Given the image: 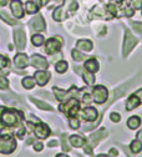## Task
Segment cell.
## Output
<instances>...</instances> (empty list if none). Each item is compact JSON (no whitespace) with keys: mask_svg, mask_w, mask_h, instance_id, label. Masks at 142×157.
<instances>
[{"mask_svg":"<svg viewBox=\"0 0 142 157\" xmlns=\"http://www.w3.org/2000/svg\"><path fill=\"white\" fill-rule=\"evenodd\" d=\"M69 125H70V127H71V128H74V130H77V128L80 127V121H79L77 119H75V116H74V117H70Z\"/></svg>","mask_w":142,"mask_h":157,"instance_id":"33","label":"cell"},{"mask_svg":"<svg viewBox=\"0 0 142 157\" xmlns=\"http://www.w3.org/2000/svg\"><path fill=\"white\" fill-rule=\"evenodd\" d=\"M136 95L138 96V99H140V101L142 102V89H140L137 92H136Z\"/></svg>","mask_w":142,"mask_h":157,"instance_id":"41","label":"cell"},{"mask_svg":"<svg viewBox=\"0 0 142 157\" xmlns=\"http://www.w3.org/2000/svg\"><path fill=\"white\" fill-rule=\"evenodd\" d=\"M71 56H72V59H74L75 61H83L84 59H85V55L81 54V52L77 51V50H72V51H71Z\"/></svg>","mask_w":142,"mask_h":157,"instance_id":"31","label":"cell"},{"mask_svg":"<svg viewBox=\"0 0 142 157\" xmlns=\"http://www.w3.org/2000/svg\"><path fill=\"white\" fill-rule=\"evenodd\" d=\"M56 2H60V0H56Z\"/></svg>","mask_w":142,"mask_h":157,"instance_id":"47","label":"cell"},{"mask_svg":"<svg viewBox=\"0 0 142 157\" xmlns=\"http://www.w3.org/2000/svg\"><path fill=\"white\" fill-rule=\"evenodd\" d=\"M8 4V0H0V8L2 6H5Z\"/></svg>","mask_w":142,"mask_h":157,"instance_id":"42","label":"cell"},{"mask_svg":"<svg viewBox=\"0 0 142 157\" xmlns=\"http://www.w3.org/2000/svg\"><path fill=\"white\" fill-rule=\"evenodd\" d=\"M110 119H111L113 122H118V121L121 120V116H120L117 112H112V113L110 115Z\"/></svg>","mask_w":142,"mask_h":157,"instance_id":"36","label":"cell"},{"mask_svg":"<svg viewBox=\"0 0 142 157\" xmlns=\"http://www.w3.org/2000/svg\"><path fill=\"white\" fill-rule=\"evenodd\" d=\"M35 81L39 84V86H44L48 84L49 78H50V72L48 71H36L34 75Z\"/></svg>","mask_w":142,"mask_h":157,"instance_id":"13","label":"cell"},{"mask_svg":"<svg viewBox=\"0 0 142 157\" xmlns=\"http://www.w3.org/2000/svg\"><path fill=\"white\" fill-rule=\"evenodd\" d=\"M23 120V113L13 109L0 107V124L5 126H15Z\"/></svg>","mask_w":142,"mask_h":157,"instance_id":"1","label":"cell"},{"mask_svg":"<svg viewBox=\"0 0 142 157\" xmlns=\"http://www.w3.org/2000/svg\"><path fill=\"white\" fill-rule=\"evenodd\" d=\"M107 97H109V91H107V89L105 86L97 85V86L94 87V90H92V99L95 100L96 104H104V102H106Z\"/></svg>","mask_w":142,"mask_h":157,"instance_id":"5","label":"cell"},{"mask_svg":"<svg viewBox=\"0 0 142 157\" xmlns=\"http://www.w3.org/2000/svg\"><path fill=\"white\" fill-rule=\"evenodd\" d=\"M33 101H34V104H35L39 109L48 110V111H52V107H51L49 104H46V102H43V101H40V100H35V99H33Z\"/></svg>","mask_w":142,"mask_h":157,"instance_id":"30","label":"cell"},{"mask_svg":"<svg viewBox=\"0 0 142 157\" xmlns=\"http://www.w3.org/2000/svg\"><path fill=\"white\" fill-rule=\"evenodd\" d=\"M74 89H75V87L72 86L71 90H70V92H66V91H64V90H60V89H57V87H54L52 90H54L55 96H56V99H57L59 101H66V99H67V97H70V95L72 94Z\"/></svg>","mask_w":142,"mask_h":157,"instance_id":"16","label":"cell"},{"mask_svg":"<svg viewBox=\"0 0 142 157\" xmlns=\"http://www.w3.org/2000/svg\"><path fill=\"white\" fill-rule=\"evenodd\" d=\"M0 17H2L3 20H4L6 24H9V25H15V24H16V21L9 15V13H8L6 10H0Z\"/></svg>","mask_w":142,"mask_h":157,"instance_id":"22","label":"cell"},{"mask_svg":"<svg viewBox=\"0 0 142 157\" xmlns=\"http://www.w3.org/2000/svg\"><path fill=\"white\" fill-rule=\"evenodd\" d=\"M133 29H135L137 33L142 34V24H140V23H136V24H133Z\"/></svg>","mask_w":142,"mask_h":157,"instance_id":"39","label":"cell"},{"mask_svg":"<svg viewBox=\"0 0 142 157\" xmlns=\"http://www.w3.org/2000/svg\"><path fill=\"white\" fill-rule=\"evenodd\" d=\"M117 153H118V152H117V150H115V148H111V150H110V155L117 156Z\"/></svg>","mask_w":142,"mask_h":157,"instance_id":"43","label":"cell"},{"mask_svg":"<svg viewBox=\"0 0 142 157\" xmlns=\"http://www.w3.org/2000/svg\"><path fill=\"white\" fill-rule=\"evenodd\" d=\"M30 25L35 31H44L45 28H46V24H45L41 15H37L36 17H34L31 20V23H30Z\"/></svg>","mask_w":142,"mask_h":157,"instance_id":"14","label":"cell"},{"mask_svg":"<svg viewBox=\"0 0 142 157\" xmlns=\"http://www.w3.org/2000/svg\"><path fill=\"white\" fill-rule=\"evenodd\" d=\"M21 82H23V86H24L25 89L30 90V89H33L34 85H35V78L28 76V77H24V78H23V81H21Z\"/></svg>","mask_w":142,"mask_h":157,"instance_id":"26","label":"cell"},{"mask_svg":"<svg viewBox=\"0 0 142 157\" xmlns=\"http://www.w3.org/2000/svg\"><path fill=\"white\" fill-rule=\"evenodd\" d=\"M76 46H77V49L83 50V51H86V52H90L92 50V48H94L92 43L90 40H87V39H85V40H79Z\"/></svg>","mask_w":142,"mask_h":157,"instance_id":"18","label":"cell"},{"mask_svg":"<svg viewBox=\"0 0 142 157\" xmlns=\"http://www.w3.org/2000/svg\"><path fill=\"white\" fill-rule=\"evenodd\" d=\"M56 157H69V156L67 155H64V153H59Z\"/></svg>","mask_w":142,"mask_h":157,"instance_id":"44","label":"cell"},{"mask_svg":"<svg viewBox=\"0 0 142 157\" xmlns=\"http://www.w3.org/2000/svg\"><path fill=\"white\" fill-rule=\"evenodd\" d=\"M51 133L50 128L48 125L43 124V122H37V125L35 126V135L39 137V139H46V137H49V135Z\"/></svg>","mask_w":142,"mask_h":157,"instance_id":"10","label":"cell"},{"mask_svg":"<svg viewBox=\"0 0 142 157\" xmlns=\"http://www.w3.org/2000/svg\"><path fill=\"white\" fill-rule=\"evenodd\" d=\"M70 142L74 147H83L85 145V140L83 139V137H80L77 135H74L70 137Z\"/></svg>","mask_w":142,"mask_h":157,"instance_id":"20","label":"cell"},{"mask_svg":"<svg viewBox=\"0 0 142 157\" xmlns=\"http://www.w3.org/2000/svg\"><path fill=\"white\" fill-rule=\"evenodd\" d=\"M101 2H102V0H101Z\"/></svg>","mask_w":142,"mask_h":157,"instance_id":"48","label":"cell"},{"mask_svg":"<svg viewBox=\"0 0 142 157\" xmlns=\"http://www.w3.org/2000/svg\"><path fill=\"white\" fill-rule=\"evenodd\" d=\"M49 146H50V147H52V146H56V142H55V141H54V142H50V144H49Z\"/></svg>","mask_w":142,"mask_h":157,"instance_id":"45","label":"cell"},{"mask_svg":"<svg viewBox=\"0 0 142 157\" xmlns=\"http://www.w3.org/2000/svg\"><path fill=\"white\" fill-rule=\"evenodd\" d=\"M96 157H109V156H105V155H98V156H96Z\"/></svg>","mask_w":142,"mask_h":157,"instance_id":"46","label":"cell"},{"mask_svg":"<svg viewBox=\"0 0 142 157\" xmlns=\"http://www.w3.org/2000/svg\"><path fill=\"white\" fill-rule=\"evenodd\" d=\"M140 125H141V119L138 116H132V117H130L129 121H127V126L131 130H136Z\"/></svg>","mask_w":142,"mask_h":157,"instance_id":"21","label":"cell"},{"mask_svg":"<svg viewBox=\"0 0 142 157\" xmlns=\"http://www.w3.org/2000/svg\"><path fill=\"white\" fill-rule=\"evenodd\" d=\"M79 109H80V104L76 99H70L69 101H66V102H64V104H61L59 106V110L63 111L69 117L76 116V113L79 112Z\"/></svg>","mask_w":142,"mask_h":157,"instance_id":"4","label":"cell"},{"mask_svg":"<svg viewBox=\"0 0 142 157\" xmlns=\"http://www.w3.org/2000/svg\"><path fill=\"white\" fill-rule=\"evenodd\" d=\"M130 148H131V151H132L133 153H138V152L142 150V144H141L138 140H133V141L131 142V145H130Z\"/></svg>","mask_w":142,"mask_h":157,"instance_id":"29","label":"cell"},{"mask_svg":"<svg viewBox=\"0 0 142 157\" xmlns=\"http://www.w3.org/2000/svg\"><path fill=\"white\" fill-rule=\"evenodd\" d=\"M16 148V141L11 135H2L0 136V153H13Z\"/></svg>","mask_w":142,"mask_h":157,"instance_id":"3","label":"cell"},{"mask_svg":"<svg viewBox=\"0 0 142 157\" xmlns=\"http://www.w3.org/2000/svg\"><path fill=\"white\" fill-rule=\"evenodd\" d=\"M97 110L96 109H94V107H87V109H85L84 110V112H83V119L84 120H86V121H95L96 119H97Z\"/></svg>","mask_w":142,"mask_h":157,"instance_id":"15","label":"cell"},{"mask_svg":"<svg viewBox=\"0 0 142 157\" xmlns=\"http://www.w3.org/2000/svg\"><path fill=\"white\" fill-rule=\"evenodd\" d=\"M14 39H15V44L16 48L19 50H23L25 48L26 44V37H25V33L23 30H15L14 31Z\"/></svg>","mask_w":142,"mask_h":157,"instance_id":"11","label":"cell"},{"mask_svg":"<svg viewBox=\"0 0 142 157\" xmlns=\"http://www.w3.org/2000/svg\"><path fill=\"white\" fill-rule=\"evenodd\" d=\"M85 69L89 72H91V74L97 72V70H98V63H97L96 59H89V60L85 63Z\"/></svg>","mask_w":142,"mask_h":157,"instance_id":"19","label":"cell"},{"mask_svg":"<svg viewBox=\"0 0 142 157\" xmlns=\"http://www.w3.org/2000/svg\"><path fill=\"white\" fill-rule=\"evenodd\" d=\"M83 77H84V80H85V82H86L87 85H92V84L95 82V76H94V74L89 72L87 70H86V71H84Z\"/></svg>","mask_w":142,"mask_h":157,"instance_id":"28","label":"cell"},{"mask_svg":"<svg viewBox=\"0 0 142 157\" xmlns=\"http://www.w3.org/2000/svg\"><path fill=\"white\" fill-rule=\"evenodd\" d=\"M136 44H137L136 37H133V35H131V33L129 30H126V33H125V40H124V55L126 56L133 49V46Z\"/></svg>","mask_w":142,"mask_h":157,"instance_id":"8","label":"cell"},{"mask_svg":"<svg viewBox=\"0 0 142 157\" xmlns=\"http://www.w3.org/2000/svg\"><path fill=\"white\" fill-rule=\"evenodd\" d=\"M31 2H34L35 4H37L39 8H41V6H44V5H46L49 3V0H31Z\"/></svg>","mask_w":142,"mask_h":157,"instance_id":"37","label":"cell"},{"mask_svg":"<svg viewBox=\"0 0 142 157\" xmlns=\"http://www.w3.org/2000/svg\"><path fill=\"white\" fill-rule=\"evenodd\" d=\"M39 9H40L39 5L35 4L34 2H31V0L30 2H26V4H25V10L28 14H35V13H37Z\"/></svg>","mask_w":142,"mask_h":157,"instance_id":"24","label":"cell"},{"mask_svg":"<svg viewBox=\"0 0 142 157\" xmlns=\"http://www.w3.org/2000/svg\"><path fill=\"white\" fill-rule=\"evenodd\" d=\"M10 9H11V13L15 17L21 19L24 16V9H23L21 0H13L10 3Z\"/></svg>","mask_w":142,"mask_h":157,"instance_id":"9","label":"cell"},{"mask_svg":"<svg viewBox=\"0 0 142 157\" xmlns=\"http://www.w3.org/2000/svg\"><path fill=\"white\" fill-rule=\"evenodd\" d=\"M14 63L16 65V67L19 69H25L29 65V57L24 52H19L17 55H15L14 57Z\"/></svg>","mask_w":142,"mask_h":157,"instance_id":"12","label":"cell"},{"mask_svg":"<svg viewBox=\"0 0 142 157\" xmlns=\"http://www.w3.org/2000/svg\"><path fill=\"white\" fill-rule=\"evenodd\" d=\"M30 61H31V65L35 66L39 70H46L49 67L48 60H46L44 56H41V55H37V54L33 55L31 59H30Z\"/></svg>","mask_w":142,"mask_h":157,"instance_id":"7","label":"cell"},{"mask_svg":"<svg viewBox=\"0 0 142 157\" xmlns=\"http://www.w3.org/2000/svg\"><path fill=\"white\" fill-rule=\"evenodd\" d=\"M67 67H69V65H67V63L66 61H59L56 65H55V69H56V71L59 72V74H64V72H66V70H67Z\"/></svg>","mask_w":142,"mask_h":157,"instance_id":"27","label":"cell"},{"mask_svg":"<svg viewBox=\"0 0 142 157\" xmlns=\"http://www.w3.org/2000/svg\"><path fill=\"white\" fill-rule=\"evenodd\" d=\"M8 86H9L8 78L4 76H0V89H8Z\"/></svg>","mask_w":142,"mask_h":157,"instance_id":"35","label":"cell"},{"mask_svg":"<svg viewBox=\"0 0 142 157\" xmlns=\"http://www.w3.org/2000/svg\"><path fill=\"white\" fill-rule=\"evenodd\" d=\"M140 104H141V101H140V99H138V96H137L136 94H133V95H131V96L129 97V100L126 101V110H127V111H131V110L136 109Z\"/></svg>","mask_w":142,"mask_h":157,"instance_id":"17","label":"cell"},{"mask_svg":"<svg viewBox=\"0 0 142 157\" xmlns=\"http://www.w3.org/2000/svg\"><path fill=\"white\" fill-rule=\"evenodd\" d=\"M24 135H25V128L21 126V127H20V128L16 131V136L19 137V139H23V137H24Z\"/></svg>","mask_w":142,"mask_h":157,"instance_id":"38","label":"cell"},{"mask_svg":"<svg viewBox=\"0 0 142 157\" xmlns=\"http://www.w3.org/2000/svg\"><path fill=\"white\" fill-rule=\"evenodd\" d=\"M132 9H141L142 8V0H131L130 2Z\"/></svg>","mask_w":142,"mask_h":157,"instance_id":"34","label":"cell"},{"mask_svg":"<svg viewBox=\"0 0 142 157\" xmlns=\"http://www.w3.org/2000/svg\"><path fill=\"white\" fill-rule=\"evenodd\" d=\"M105 135H106V130H105V128H101L100 131H97V132H95V133H92V135L90 136V140H91L92 144H96L100 139H102Z\"/></svg>","mask_w":142,"mask_h":157,"instance_id":"23","label":"cell"},{"mask_svg":"<svg viewBox=\"0 0 142 157\" xmlns=\"http://www.w3.org/2000/svg\"><path fill=\"white\" fill-rule=\"evenodd\" d=\"M10 65V61H9V59L3 56V55H0V70H3L5 67H8Z\"/></svg>","mask_w":142,"mask_h":157,"instance_id":"32","label":"cell"},{"mask_svg":"<svg viewBox=\"0 0 142 157\" xmlns=\"http://www.w3.org/2000/svg\"><path fill=\"white\" fill-rule=\"evenodd\" d=\"M44 36L43 35H40V34H35V35H33V37H31V43H33V45L34 46H41L43 44H44Z\"/></svg>","mask_w":142,"mask_h":157,"instance_id":"25","label":"cell"},{"mask_svg":"<svg viewBox=\"0 0 142 157\" xmlns=\"http://www.w3.org/2000/svg\"><path fill=\"white\" fill-rule=\"evenodd\" d=\"M79 8L77 5V2L76 0H64V4L61 6H59L54 14H52V17H54V20L56 21H63L65 20V19L71 15L76 9Z\"/></svg>","mask_w":142,"mask_h":157,"instance_id":"2","label":"cell"},{"mask_svg":"<svg viewBox=\"0 0 142 157\" xmlns=\"http://www.w3.org/2000/svg\"><path fill=\"white\" fill-rule=\"evenodd\" d=\"M61 46H63V43H61V39L60 37H51L45 41V51L50 55L60 51Z\"/></svg>","mask_w":142,"mask_h":157,"instance_id":"6","label":"cell"},{"mask_svg":"<svg viewBox=\"0 0 142 157\" xmlns=\"http://www.w3.org/2000/svg\"><path fill=\"white\" fill-rule=\"evenodd\" d=\"M43 147H44V145H43L41 142H37V144L34 145V150H35V151H41Z\"/></svg>","mask_w":142,"mask_h":157,"instance_id":"40","label":"cell"}]
</instances>
